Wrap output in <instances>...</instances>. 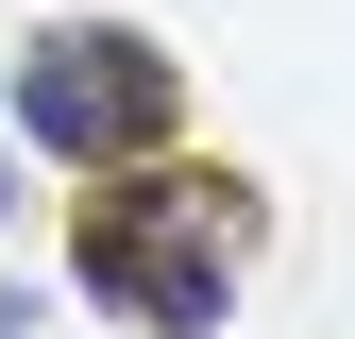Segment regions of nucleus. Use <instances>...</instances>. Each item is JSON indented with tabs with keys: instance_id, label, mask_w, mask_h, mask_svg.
Listing matches in <instances>:
<instances>
[{
	"instance_id": "nucleus-1",
	"label": "nucleus",
	"mask_w": 355,
	"mask_h": 339,
	"mask_svg": "<svg viewBox=\"0 0 355 339\" xmlns=\"http://www.w3.org/2000/svg\"><path fill=\"white\" fill-rule=\"evenodd\" d=\"M254 238H271V204H254L237 170H203V153H119V170H85L68 272H85V306H119V322H153V339H220Z\"/></svg>"
},
{
	"instance_id": "nucleus-2",
	"label": "nucleus",
	"mask_w": 355,
	"mask_h": 339,
	"mask_svg": "<svg viewBox=\"0 0 355 339\" xmlns=\"http://www.w3.org/2000/svg\"><path fill=\"white\" fill-rule=\"evenodd\" d=\"M169 119H187V51H153L136 17H51L17 68H0V136L51 153V170L169 153Z\"/></svg>"
},
{
	"instance_id": "nucleus-3",
	"label": "nucleus",
	"mask_w": 355,
	"mask_h": 339,
	"mask_svg": "<svg viewBox=\"0 0 355 339\" xmlns=\"http://www.w3.org/2000/svg\"><path fill=\"white\" fill-rule=\"evenodd\" d=\"M0 339H17V288H0Z\"/></svg>"
},
{
	"instance_id": "nucleus-4",
	"label": "nucleus",
	"mask_w": 355,
	"mask_h": 339,
	"mask_svg": "<svg viewBox=\"0 0 355 339\" xmlns=\"http://www.w3.org/2000/svg\"><path fill=\"white\" fill-rule=\"evenodd\" d=\"M0 204H17V153H0Z\"/></svg>"
}]
</instances>
